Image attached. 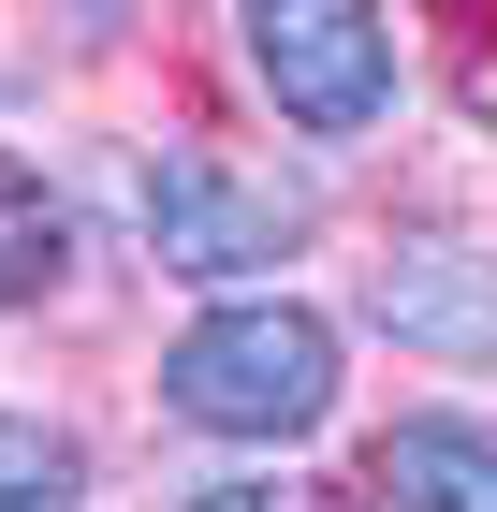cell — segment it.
<instances>
[{
    "label": "cell",
    "mask_w": 497,
    "mask_h": 512,
    "mask_svg": "<svg viewBox=\"0 0 497 512\" xmlns=\"http://www.w3.org/2000/svg\"><path fill=\"white\" fill-rule=\"evenodd\" d=\"M88 498V454L44 410H0V512H74Z\"/></svg>",
    "instance_id": "cell-7"
},
{
    "label": "cell",
    "mask_w": 497,
    "mask_h": 512,
    "mask_svg": "<svg viewBox=\"0 0 497 512\" xmlns=\"http://www.w3.org/2000/svg\"><path fill=\"white\" fill-rule=\"evenodd\" d=\"M176 512H351V498H307V483H205V498H176Z\"/></svg>",
    "instance_id": "cell-8"
},
{
    "label": "cell",
    "mask_w": 497,
    "mask_h": 512,
    "mask_svg": "<svg viewBox=\"0 0 497 512\" xmlns=\"http://www.w3.org/2000/svg\"><path fill=\"white\" fill-rule=\"evenodd\" d=\"M366 483H381V512H497V425H468V410H410V425H381Z\"/></svg>",
    "instance_id": "cell-5"
},
{
    "label": "cell",
    "mask_w": 497,
    "mask_h": 512,
    "mask_svg": "<svg viewBox=\"0 0 497 512\" xmlns=\"http://www.w3.org/2000/svg\"><path fill=\"white\" fill-rule=\"evenodd\" d=\"M74 15H117V0H74Z\"/></svg>",
    "instance_id": "cell-9"
},
{
    "label": "cell",
    "mask_w": 497,
    "mask_h": 512,
    "mask_svg": "<svg viewBox=\"0 0 497 512\" xmlns=\"http://www.w3.org/2000/svg\"><path fill=\"white\" fill-rule=\"evenodd\" d=\"M366 322H381L395 352L497 366V264L454 249V235H410V249H381V278H366Z\"/></svg>",
    "instance_id": "cell-4"
},
{
    "label": "cell",
    "mask_w": 497,
    "mask_h": 512,
    "mask_svg": "<svg viewBox=\"0 0 497 512\" xmlns=\"http://www.w3.org/2000/svg\"><path fill=\"white\" fill-rule=\"evenodd\" d=\"M44 293H74V205L44 161L0 147V308H44Z\"/></svg>",
    "instance_id": "cell-6"
},
{
    "label": "cell",
    "mask_w": 497,
    "mask_h": 512,
    "mask_svg": "<svg viewBox=\"0 0 497 512\" xmlns=\"http://www.w3.org/2000/svg\"><path fill=\"white\" fill-rule=\"evenodd\" d=\"M234 44H249V88L293 132L395 118V15L381 0H234Z\"/></svg>",
    "instance_id": "cell-3"
},
{
    "label": "cell",
    "mask_w": 497,
    "mask_h": 512,
    "mask_svg": "<svg viewBox=\"0 0 497 512\" xmlns=\"http://www.w3.org/2000/svg\"><path fill=\"white\" fill-rule=\"evenodd\" d=\"M161 410L191 439H249V454H278V439H307L322 410H337V322L293 308V293H234V308H205L176 352H161Z\"/></svg>",
    "instance_id": "cell-1"
},
{
    "label": "cell",
    "mask_w": 497,
    "mask_h": 512,
    "mask_svg": "<svg viewBox=\"0 0 497 512\" xmlns=\"http://www.w3.org/2000/svg\"><path fill=\"white\" fill-rule=\"evenodd\" d=\"M132 220H147L161 278H264L307 249L322 191L278 176V161H234V147H147L132 161Z\"/></svg>",
    "instance_id": "cell-2"
}]
</instances>
